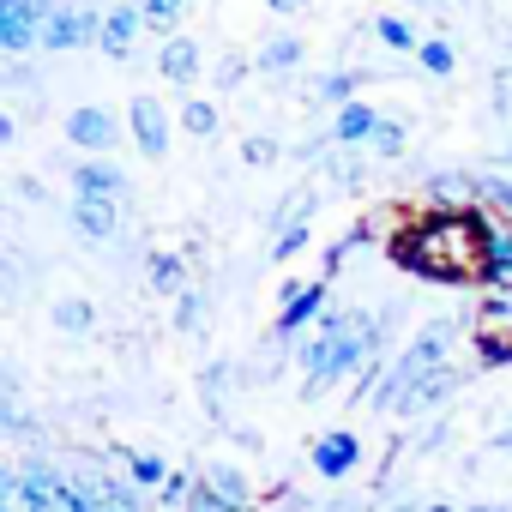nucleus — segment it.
Listing matches in <instances>:
<instances>
[{
    "mask_svg": "<svg viewBox=\"0 0 512 512\" xmlns=\"http://www.w3.org/2000/svg\"><path fill=\"white\" fill-rule=\"evenodd\" d=\"M67 181H73V199H127V175L109 157H79Z\"/></svg>",
    "mask_w": 512,
    "mask_h": 512,
    "instance_id": "nucleus-10",
    "label": "nucleus"
},
{
    "mask_svg": "<svg viewBox=\"0 0 512 512\" xmlns=\"http://www.w3.org/2000/svg\"><path fill=\"white\" fill-rule=\"evenodd\" d=\"M73 476L91 494V512H145V494L127 476H109L103 464H73Z\"/></svg>",
    "mask_w": 512,
    "mask_h": 512,
    "instance_id": "nucleus-7",
    "label": "nucleus"
},
{
    "mask_svg": "<svg viewBox=\"0 0 512 512\" xmlns=\"http://www.w3.org/2000/svg\"><path fill=\"white\" fill-rule=\"evenodd\" d=\"M458 386H464V368H452V362H446L440 374H428V380H422V386L404 398V410H398V416H428V410H440V404H446Z\"/></svg>",
    "mask_w": 512,
    "mask_h": 512,
    "instance_id": "nucleus-15",
    "label": "nucleus"
},
{
    "mask_svg": "<svg viewBox=\"0 0 512 512\" xmlns=\"http://www.w3.org/2000/svg\"><path fill=\"white\" fill-rule=\"evenodd\" d=\"M488 247H494V223L476 205H458V211L434 205L428 217H416L392 235V260L428 284H482L488 290Z\"/></svg>",
    "mask_w": 512,
    "mask_h": 512,
    "instance_id": "nucleus-1",
    "label": "nucleus"
},
{
    "mask_svg": "<svg viewBox=\"0 0 512 512\" xmlns=\"http://www.w3.org/2000/svg\"><path fill=\"white\" fill-rule=\"evenodd\" d=\"M374 37H380L392 55H416V49H422V31H416L404 13H380V19H374Z\"/></svg>",
    "mask_w": 512,
    "mask_h": 512,
    "instance_id": "nucleus-18",
    "label": "nucleus"
},
{
    "mask_svg": "<svg viewBox=\"0 0 512 512\" xmlns=\"http://www.w3.org/2000/svg\"><path fill=\"white\" fill-rule=\"evenodd\" d=\"M187 494H193V482H187L181 470H169V482L157 488V500H163V506H187Z\"/></svg>",
    "mask_w": 512,
    "mask_h": 512,
    "instance_id": "nucleus-33",
    "label": "nucleus"
},
{
    "mask_svg": "<svg viewBox=\"0 0 512 512\" xmlns=\"http://www.w3.org/2000/svg\"><path fill=\"white\" fill-rule=\"evenodd\" d=\"M422 512H458V506H446V500H434V506H422Z\"/></svg>",
    "mask_w": 512,
    "mask_h": 512,
    "instance_id": "nucleus-36",
    "label": "nucleus"
},
{
    "mask_svg": "<svg viewBox=\"0 0 512 512\" xmlns=\"http://www.w3.org/2000/svg\"><path fill=\"white\" fill-rule=\"evenodd\" d=\"M398 7H428V0H398Z\"/></svg>",
    "mask_w": 512,
    "mask_h": 512,
    "instance_id": "nucleus-40",
    "label": "nucleus"
},
{
    "mask_svg": "<svg viewBox=\"0 0 512 512\" xmlns=\"http://www.w3.org/2000/svg\"><path fill=\"white\" fill-rule=\"evenodd\" d=\"M67 139H73L85 157H109V151L121 145V121H115V109H103V103H79V109L67 115Z\"/></svg>",
    "mask_w": 512,
    "mask_h": 512,
    "instance_id": "nucleus-5",
    "label": "nucleus"
},
{
    "mask_svg": "<svg viewBox=\"0 0 512 512\" xmlns=\"http://www.w3.org/2000/svg\"><path fill=\"white\" fill-rule=\"evenodd\" d=\"M266 13H278V19H290V13H302V0H266Z\"/></svg>",
    "mask_w": 512,
    "mask_h": 512,
    "instance_id": "nucleus-35",
    "label": "nucleus"
},
{
    "mask_svg": "<svg viewBox=\"0 0 512 512\" xmlns=\"http://www.w3.org/2000/svg\"><path fill=\"white\" fill-rule=\"evenodd\" d=\"M464 332V314H452V320H434V326H422L392 362H386V380L374 386V410L380 416H398L404 410V398L428 380V374H440L446 368V356H452V338Z\"/></svg>",
    "mask_w": 512,
    "mask_h": 512,
    "instance_id": "nucleus-2",
    "label": "nucleus"
},
{
    "mask_svg": "<svg viewBox=\"0 0 512 512\" xmlns=\"http://www.w3.org/2000/svg\"><path fill=\"white\" fill-rule=\"evenodd\" d=\"M49 320H55L61 338H85V332H97V302L91 296H61L49 308Z\"/></svg>",
    "mask_w": 512,
    "mask_h": 512,
    "instance_id": "nucleus-17",
    "label": "nucleus"
},
{
    "mask_svg": "<svg viewBox=\"0 0 512 512\" xmlns=\"http://www.w3.org/2000/svg\"><path fill=\"white\" fill-rule=\"evenodd\" d=\"M205 482H211L223 500H235V506H247V500H253V482H247V470H241V464H211V470H205Z\"/></svg>",
    "mask_w": 512,
    "mask_h": 512,
    "instance_id": "nucleus-21",
    "label": "nucleus"
},
{
    "mask_svg": "<svg viewBox=\"0 0 512 512\" xmlns=\"http://www.w3.org/2000/svg\"><path fill=\"white\" fill-rule=\"evenodd\" d=\"M326 175H332V187H344V193H350V187H362V181H368V163H362V157H332V163H326Z\"/></svg>",
    "mask_w": 512,
    "mask_h": 512,
    "instance_id": "nucleus-29",
    "label": "nucleus"
},
{
    "mask_svg": "<svg viewBox=\"0 0 512 512\" xmlns=\"http://www.w3.org/2000/svg\"><path fill=\"white\" fill-rule=\"evenodd\" d=\"M416 61H422V73H434V79H452V73H458V49H452L446 37H422Z\"/></svg>",
    "mask_w": 512,
    "mask_h": 512,
    "instance_id": "nucleus-22",
    "label": "nucleus"
},
{
    "mask_svg": "<svg viewBox=\"0 0 512 512\" xmlns=\"http://www.w3.org/2000/svg\"><path fill=\"white\" fill-rule=\"evenodd\" d=\"M278 512H308V506H302V500H290V506H278Z\"/></svg>",
    "mask_w": 512,
    "mask_h": 512,
    "instance_id": "nucleus-39",
    "label": "nucleus"
},
{
    "mask_svg": "<svg viewBox=\"0 0 512 512\" xmlns=\"http://www.w3.org/2000/svg\"><path fill=\"white\" fill-rule=\"evenodd\" d=\"M308 241H314V223H290V229H278V235H272V266H290Z\"/></svg>",
    "mask_w": 512,
    "mask_h": 512,
    "instance_id": "nucleus-25",
    "label": "nucleus"
},
{
    "mask_svg": "<svg viewBox=\"0 0 512 512\" xmlns=\"http://www.w3.org/2000/svg\"><path fill=\"white\" fill-rule=\"evenodd\" d=\"M404 145H410V133H404V121H386V127L374 133V145H368V151H374L380 163H392V157H404Z\"/></svg>",
    "mask_w": 512,
    "mask_h": 512,
    "instance_id": "nucleus-28",
    "label": "nucleus"
},
{
    "mask_svg": "<svg viewBox=\"0 0 512 512\" xmlns=\"http://www.w3.org/2000/svg\"><path fill=\"white\" fill-rule=\"evenodd\" d=\"M302 61H308V43H302V37H290V31L266 37V49L253 55V67H260L266 79H290V73H296Z\"/></svg>",
    "mask_w": 512,
    "mask_h": 512,
    "instance_id": "nucleus-14",
    "label": "nucleus"
},
{
    "mask_svg": "<svg viewBox=\"0 0 512 512\" xmlns=\"http://www.w3.org/2000/svg\"><path fill=\"white\" fill-rule=\"evenodd\" d=\"M464 512H506V506H464Z\"/></svg>",
    "mask_w": 512,
    "mask_h": 512,
    "instance_id": "nucleus-38",
    "label": "nucleus"
},
{
    "mask_svg": "<svg viewBox=\"0 0 512 512\" xmlns=\"http://www.w3.org/2000/svg\"><path fill=\"white\" fill-rule=\"evenodd\" d=\"M157 73H163L169 85H181V91H187V85L205 73V49H199L187 31H181V37H163V49H157Z\"/></svg>",
    "mask_w": 512,
    "mask_h": 512,
    "instance_id": "nucleus-13",
    "label": "nucleus"
},
{
    "mask_svg": "<svg viewBox=\"0 0 512 512\" xmlns=\"http://www.w3.org/2000/svg\"><path fill=\"white\" fill-rule=\"evenodd\" d=\"M145 284L157 290V296H187V260H181V253H169V247H157L151 253V260H145Z\"/></svg>",
    "mask_w": 512,
    "mask_h": 512,
    "instance_id": "nucleus-16",
    "label": "nucleus"
},
{
    "mask_svg": "<svg viewBox=\"0 0 512 512\" xmlns=\"http://www.w3.org/2000/svg\"><path fill=\"white\" fill-rule=\"evenodd\" d=\"M380 127H386V115H380L374 103H362V97H356V103H344V109L332 115L326 139H332L338 151H356V145H374V133H380Z\"/></svg>",
    "mask_w": 512,
    "mask_h": 512,
    "instance_id": "nucleus-9",
    "label": "nucleus"
},
{
    "mask_svg": "<svg viewBox=\"0 0 512 512\" xmlns=\"http://www.w3.org/2000/svg\"><path fill=\"white\" fill-rule=\"evenodd\" d=\"M13 193H19V199H31V205H49V187H43V181H31V175H19V181H13Z\"/></svg>",
    "mask_w": 512,
    "mask_h": 512,
    "instance_id": "nucleus-34",
    "label": "nucleus"
},
{
    "mask_svg": "<svg viewBox=\"0 0 512 512\" xmlns=\"http://www.w3.org/2000/svg\"><path fill=\"white\" fill-rule=\"evenodd\" d=\"M181 512H247V506H235V500H223L205 476H193V494H187V506Z\"/></svg>",
    "mask_w": 512,
    "mask_h": 512,
    "instance_id": "nucleus-27",
    "label": "nucleus"
},
{
    "mask_svg": "<svg viewBox=\"0 0 512 512\" xmlns=\"http://www.w3.org/2000/svg\"><path fill=\"white\" fill-rule=\"evenodd\" d=\"M247 67H253L247 55H223V61H217V91H241V79H247Z\"/></svg>",
    "mask_w": 512,
    "mask_h": 512,
    "instance_id": "nucleus-31",
    "label": "nucleus"
},
{
    "mask_svg": "<svg viewBox=\"0 0 512 512\" xmlns=\"http://www.w3.org/2000/svg\"><path fill=\"white\" fill-rule=\"evenodd\" d=\"M326 308H332L326 278H320V284H284V308H278V320H272V344H290L302 326H320Z\"/></svg>",
    "mask_w": 512,
    "mask_h": 512,
    "instance_id": "nucleus-3",
    "label": "nucleus"
},
{
    "mask_svg": "<svg viewBox=\"0 0 512 512\" xmlns=\"http://www.w3.org/2000/svg\"><path fill=\"white\" fill-rule=\"evenodd\" d=\"M199 320H205V296H199V290H187V296L175 302V326H181V332H193Z\"/></svg>",
    "mask_w": 512,
    "mask_h": 512,
    "instance_id": "nucleus-32",
    "label": "nucleus"
},
{
    "mask_svg": "<svg viewBox=\"0 0 512 512\" xmlns=\"http://www.w3.org/2000/svg\"><path fill=\"white\" fill-rule=\"evenodd\" d=\"M127 133H133V145H139V157L145 163H163L169 157V109L157 103V97H133L127 103Z\"/></svg>",
    "mask_w": 512,
    "mask_h": 512,
    "instance_id": "nucleus-6",
    "label": "nucleus"
},
{
    "mask_svg": "<svg viewBox=\"0 0 512 512\" xmlns=\"http://www.w3.org/2000/svg\"><path fill=\"white\" fill-rule=\"evenodd\" d=\"M127 458V482L139 488V494H157L163 482H169V464L157 458V452H121Z\"/></svg>",
    "mask_w": 512,
    "mask_h": 512,
    "instance_id": "nucleus-19",
    "label": "nucleus"
},
{
    "mask_svg": "<svg viewBox=\"0 0 512 512\" xmlns=\"http://www.w3.org/2000/svg\"><path fill=\"white\" fill-rule=\"evenodd\" d=\"M482 205H494L512 223V175H482Z\"/></svg>",
    "mask_w": 512,
    "mask_h": 512,
    "instance_id": "nucleus-30",
    "label": "nucleus"
},
{
    "mask_svg": "<svg viewBox=\"0 0 512 512\" xmlns=\"http://www.w3.org/2000/svg\"><path fill=\"white\" fill-rule=\"evenodd\" d=\"M139 13H145V31H157V37H181L187 0H139Z\"/></svg>",
    "mask_w": 512,
    "mask_h": 512,
    "instance_id": "nucleus-20",
    "label": "nucleus"
},
{
    "mask_svg": "<svg viewBox=\"0 0 512 512\" xmlns=\"http://www.w3.org/2000/svg\"><path fill=\"white\" fill-rule=\"evenodd\" d=\"M241 163H253V169H272V163H284V145H278L272 133H247V139H241Z\"/></svg>",
    "mask_w": 512,
    "mask_h": 512,
    "instance_id": "nucleus-26",
    "label": "nucleus"
},
{
    "mask_svg": "<svg viewBox=\"0 0 512 512\" xmlns=\"http://www.w3.org/2000/svg\"><path fill=\"white\" fill-rule=\"evenodd\" d=\"M500 163H506V169H512V139H506V145H500Z\"/></svg>",
    "mask_w": 512,
    "mask_h": 512,
    "instance_id": "nucleus-37",
    "label": "nucleus"
},
{
    "mask_svg": "<svg viewBox=\"0 0 512 512\" xmlns=\"http://www.w3.org/2000/svg\"><path fill=\"white\" fill-rule=\"evenodd\" d=\"M308 464H314V476H326V482H344V476L362 464V440H356L350 428H332V434H320V440H314Z\"/></svg>",
    "mask_w": 512,
    "mask_h": 512,
    "instance_id": "nucleus-8",
    "label": "nucleus"
},
{
    "mask_svg": "<svg viewBox=\"0 0 512 512\" xmlns=\"http://www.w3.org/2000/svg\"><path fill=\"white\" fill-rule=\"evenodd\" d=\"M175 121H181V133H193V139H211V133H217V103H211V97H187Z\"/></svg>",
    "mask_w": 512,
    "mask_h": 512,
    "instance_id": "nucleus-23",
    "label": "nucleus"
},
{
    "mask_svg": "<svg viewBox=\"0 0 512 512\" xmlns=\"http://www.w3.org/2000/svg\"><path fill=\"white\" fill-rule=\"evenodd\" d=\"M139 31H145V13H139V0H121V7H109L103 13V55L109 61H127L133 55V43H139Z\"/></svg>",
    "mask_w": 512,
    "mask_h": 512,
    "instance_id": "nucleus-12",
    "label": "nucleus"
},
{
    "mask_svg": "<svg viewBox=\"0 0 512 512\" xmlns=\"http://www.w3.org/2000/svg\"><path fill=\"white\" fill-rule=\"evenodd\" d=\"M73 235L91 247H109L121 235V199H73Z\"/></svg>",
    "mask_w": 512,
    "mask_h": 512,
    "instance_id": "nucleus-11",
    "label": "nucleus"
},
{
    "mask_svg": "<svg viewBox=\"0 0 512 512\" xmlns=\"http://www.w3.org/2000/svg\"><path fill=\"white\" fill-rule=\"evenodd\" d=\"M103 43V13L97 7H61L43 25V55H67V49H97Z\"/></svg>",
    "mask_w": 512,
    "mask_h": 512,
    "instance_id": "nucleus-4",
    "label": "nucleus"
},
{
    "mask_svg": "<svg viewBox=\"0 0 512 512\" xmlns=\"http://www.w3.org/2000/svg\"><path fill=\"white\" fill-rule=\"evenodd\" d=\"M368 79H374V73H326V79H320V103L344 109V103H356V91H362Z\"/></svg>",
    "mask_w": 512,
    "mask_h": 512,
    "instance_id": "nucleus-24",
    "label": "nucleus"
}]
</instances>
